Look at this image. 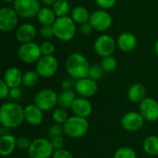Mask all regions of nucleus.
Returning a JSON list of instances; mask_svg holds the SVG:
<instances>
[{
	"label": "nucleus",
	"instance_id": "obj_1",
	"mask_svg": "<svg viewBox=\"0 0 158 158\" xmlns=\"http://www.w3.org/2000/svg\"><path fill=\"white\" fill-rule=\"evenodd\" d=\"M24 121V108L15 102H7L0 107V122L6 129H15Z\"/></svg>",
	"mask_w": 158,
	"mask_h": 158
},
{
	"label": "nucleus",
	"instance_id": "obj_2",
	"mask_svg": "<svg viewBox=\"0 0 158 158\" xmlns=\"http://www.w3.org/2000/svg\"><path fill=\"white\" fill-rule=\"evenodd\" d=\"M90 67L88 59L78 52L69 55L65 62V68L68 74L77 81L88 77Z\"/></svg>",
	"mask_w": 158,
	"mask_h": 158
},
{
	"label": "nucleus",
	"instance_id": "obj_3",
	"mask_svg": "<svg viewBox=\"0 0 158 158\" xmlns=\"http://www.w3.org/2000/svg\"><path fill=\"white\" fill-rule=\"evenodd\" d=\"M54 29L55 37L62 42L71 41L77 32V26L71 17L65 16L56 18L52 25Z\"/></svg>",
	"mask_w": 158,
	"mask_h": 158
},
{
	"label": "nucleus",
	"instance_id": "obj_4",
	"mask_svg": "<svg viewBox=\"0 0 158 158\" xmlns=\"http://www.w3.org/2000/svg\"><path fill=\"white\" fill-rule=\"evenodd\" d=\"M64 134L71 139H79L85 136L89 131L87 118L79 116H72L63 124Z\"/></svg>",
	"mask_w": 158,
	"mask_h": 158
},
{
	"label": "nucleus",
	"instance_id": "obj_5",
	"mask_svg": "<svg viewBox=\"0 0 158 158\" xmlns=\"http://www.w3.org/2000/svg\"><path fill=\"white\" fill-rule=\"evenodd\" d=\"M54 152L50 140L41 137L31 141L28 149V156L30 158H51Z\"/></svg>",
	"mask_w": 158,
	"mask_h": 158
},
{
	"label": "nucleus",
	"instance_id": "obj_6",
	"mask_svg": "<svg viewBox=\"0 0 158 158\" xmlns=\"http://www.w3.org/2000/svg\"><path fill=\"white\" fill-rule=\"evenodd\" d=\"M57 102L58 94L49 88L39 91L33 98V104H35L44 112L52 110L57 105Z\"/></svg>",
	"mask_w": 158,
	"mask_h": 158
},
{
	"label": "nucleus",
	"instance_id": "obj_7",
	"mask_svg": "<svg viewBox=\"0 0 158 158\" xmlns=\"http://www.w3.org/2000/svg\"><path fill=\"white\" fill-rule=\"evenodd\" d=\"M42 56L40 44H37L34 42L21 44L18 49V56L19 60L26 64H36Z\"/></svg>",
	"mask_w": 158,
	"mask_h": 158
},
{
	"label": "nucleus",
	"instance_id": "obj_8",
	"mask_svg": "<svg viewBox=\"0 0 158 158\" xmlns=\"http://www.w3.org/2000/svg\"><path fill=\"white\" fill-rule=\"evenodd\" d=\"M41 7V4L38 0H15L13 2V8L16 10L19 17L23 19L37 17Z\"/></svg>",
	"mask_w": 158,
	"mask_h": 158
},
{
	"label": "nucleus",
	"instance_id": "obj_9",
	"mask_svg": "<svg viewBox=\"0 0 158 158\" xmlns=\"http://www.w3.org/2000/svg\"><path fill=\"white\" fill-rule=\"evenodd\" d=\"M58 69V61L52 56H42L35 65V70L41 78L48 79L53 77Z\"/></svg>",
	"mask_w": 158,
	"mask_h": 158
},
{
	"label": "nucleus",
	"instance_id": "obj_10",
	"mask_svg": "<svg viewBox=\"0 0 158 158\" xmlns=\"http://www.w3.org/2000/svg\"><path fill=\"white\" fill-rule=\"evenodd\" d=\"M89 22L93 26L94 30L104 32L111 28L113 19L107 10L100 8L91 13Z\"/></svg>",
	"mask_w": 158,
	"mask_h": 158
},
{
	"label": "nucleus",
	"instance_id": "obj_11",
	"mask_svg": "<svg viewBox=\"0 0 158 158\" xmlns=\"http://www.w3.org/2000/svg\"><path fill=\"white\" fill-rule=\"evenodd\" d=\"M117 47V41L109 34H101L94 43V49L95 53L102 56H112Z\"/></svg>",
	"mask_w": 158,
	"mask_h": 158
},
{
	"label": "nucleus",
	"instance_id": "obj_12",
	"mask_svg": "<svg viewBox=\"0 0 158 158\" xmlns=\"http://www.w3.org/2000/svg\"><path fill=\"white\" fill-rule=\"evenodd\" d=\"M19 23V15L13 7L3 6L0 9V30L3 32H10L16 29Z\"/></svg>",
	"mask_w": 158,
	"mask_h": 158
},
{
	"label": "nucleus",
	"instance_id": "obj_13",
	"mask_svg": "<svg viewBox=\"0 0 158 158\" xmlns=\"http://www.w3.org/2000/svg\"><path fill=\"white\" fill-rule=\"evenodd\" d=\"M145 119L140 112L130 111L123 115L120 123L122 128L130 132H136L143 129Z\"/></svg>",
	"mask_w": 158,
	"mask_h": 158
},
{
	"label": "nucleus",
	"instance_id": "obj_14",
	"mask_svg": "<svg viewBox=\"0 0 158 158\" xmlns=\"http://www.w3.org/2000/svg\"><path fill=\"white\" fill-rule=\"evenodd\" d=\"M139 112L145 121H156L158 120V102L152 97H145L139 104Z\"/></svg>",
	"mask_w": 158,
	"mask_h": 158
},
{
	"label": "nucleus",
	"instance_id": "obj_15",
	"mask_svg": "<svg viewBox=\"0 0 158 158\" xmlns=\"http://www.w3.org/2000/svg\"><path fill=\"white\" fill-rule=\"evenodd\" d=\"M98 91V84L96 81L92 80L89 77L78 80L75 83V92L79 96L84 98H91L96 94Z\"/></svg>",
	"mask_w": 158,
	"mask_h": 158
},
{
	"label": "nucleus",
	"instance_id": "obj_16",
	"mask_svg": "<svg viewBox=\"0 0 158 158\" xmlns=\"http://www.w3.org/2000/svg\"><path fill=\"white\" fill-rule=\"evenodd\" d=\"M24 120L31 126H39L44 120V111L35 104L24 107Z\"/></svg>",
	"mask_w": 158,
	"mask_h": 158
},
{
	"label": "nucleus",
	"instance_id": "obj_17",
	"mask_svg": "<svg viewBox=\"0 0 158 158\" xmlns=\"http://www.w3.org/2000/svg\"><path fill=\"white\" fill-rule=\"evenodd\" d=\"M36 34H37L36 28L31 23H22L17 28L15 32L16 39L20 44L32 42L35 39Z\"/></svg>",
	"mask_w": 158,
	"mask_h": 158
},
{
	"label": "nucleus",
	"instance_id": "obj_18",
	"mask_svg": "<svg viewBox=\"0 0 158 158\" xmlns=\"http://www.w3.org/2000/svg\"><path fill=\"white\" fill-rule=\"evenodd\" d=\"M70 109L75 116L87 118L93 112V106L88 98L79 96L75 98Z\"/></svg>",
	"mask_w": 158,
	"mask_h": 158
},
{
	"label": "nucleus",
	"instance_id": "obj_19",
	"mask_svg": "<svg viewBox=\"0 0 158 158\" xmlns=\"http://www.w3.org/2000/svg\"><path fill=\"white\" fill-rule=\"evenodd\" d=\"M138 41L136 36L130 31L122 32L118 35L117 39V46L119 50L125 53H129L133 51L137 46Z\"/></svg>",
	"mask_w": 158,
	"mask_h": 158
},
{
	"label": "nucleus",
	"instance_id": "obj_20",
	"mask_svg": "<svg viewBox=\"0 0 158 158\" xmlns=\"http://www.w3.org/2000/svg\"><path fill=\"white\" fill-rule=\"evenodd\" d=\"M23 74L21 70L16 67H10L6 69L3 80L10 88L19 87L22 84Z\"/></svg>",
	"mask_w": 158,
	"mask_h": 158
},
{
	"label": "nucleus",
	"instance_id": "obj_21",
	"mask_svg": "<svg viewBox=\"0 0 158 158\" xmlns=\"http://www.w3.org/2000/svg\"><path fill=\"white\" fill-rule=\"evenodd\" d=\"M17 148V139L12 134H4L0 138V155L9 156Z\"/></svg>",
	"mask_w": 158,
	"mask_h": 158
},
{
	"label": "nucleus",
	"instance_id": "obj_22",
	"mask_svg": "<svg viewBox=\"0 0 158 158\" xmlns=\"http://www.w3.org/2000/svg\"><path fill=\"white\" fill-rule=\"evenodd\" d=\"M146 97V89L142 83H133L128 90V98L131 103L140 104Z\"/></svg>",
	"mask_w": 158,
	"mask_h": 158
},
{
	"label": "nucleus",
	"instance_id": "obj_23",
	"mask_svg": "<svg viewBox=\"0 0 158 158\" xmlns=\"http://www.w3.org/2000/svg\"><path fill=\"white\" fill-rule=\"evenodd\" d=\"M37 20L42 26H51L56 19V16L50 6H43L37 14Z\"/></svg>",
	"mask_w": 158,
	"mask_h": 158
},
{
	"label": "nucleus",
	"instance_id": "obj_24",
	"mask_svg": "<svg viewBox=\"0 0 158 158\" xmlns=\"http://www.w3.org/2000/svg\"><path fill=\"white\" fill-rule=\"evenodd\" d=\"M91 13L84 6H76L71 10V19L75 21L76 24H82L88 22L90 19Z\"/></svg>",
	"mask_w": 158,
	"mask_h": 158
},
{
	"label": "nucleus",
	"instance_id": "obj_25",
	"mask_svg": "<svg viewBox=\"0 0 158 158\" xmlns=\"http://www.w3.org/2000/svg\"><path fill=\"white\" fill-rule=\"evenodd\" d=\"M143 151L152 156H158V136L157 135H150L146 137L143 143Z\"/></svg>",
	"mask_w": 158,
	"mask_h": 158
},
{
	"label": "nucleus",
	"instance_id": "obj_26",
	"mask_svg": "<svg viewBox=\"0 0 158 158\" xmlns=\"http://www.w3.org/2000/svg\"><path fill=\"white\" fill-rule=\"evenodd\" d=\"M75 98H76V94H75L74 91H72V90L64 91L63 90L58 94L57 105L59 106V107H62V108H65V109H69V108L71 107Z\"/></svg>",
	"mask_w": 158,
	"mask_h": 158
},
{
	"label": "nucleus",
	"instance_id": "obj_27",
	"mask_svg": "<svg viewBox=\"0 0 158 158\" xmlns=\"http://www.w3.org/2000/svg\"><path fill=\"white\" fill-rule=\"evenodd\" d=\"M52 8L57 18L65 17L68 16L70 11V5L68 0H57L53 5Z\"/></svg>",
	"mask_w": 158,
	"mask_h": 158
},
{
	"label": "nucleus",
	"instance_id": "obj_28",
	"mask_svg": "<svg viewBox=\"0 0 158 158\" xmlns=\"http://www.w3.org/2000/svg\"><path fill=\"white\" fill-rule=\"evenodd\" d=\"M39 74L36 70H28L23 73L22 77V84L25 87H33L35 86L39 81Z\"/></svg>",
	"mask_w": 158,
	"mask_h": 158
},
{
	"label": "nucleus",
	"instance_id": "obj_29",
	"mask_svg": "<svg viewBox=\"0 0 158 158\" xmlns=\"http://www.w3.org/2000/svg\"><path fill=\"white\" fill-rule=\"evenodd\" d=\"M100 65L102 66L105 72H113L118 68V60L113 55L107 56L102 58Z\"/></svg>",
	"mask_w": 158,
	"mask_h": 158
},
{
	"label": "nucleus",
	"instance_id": "obj_30",
	"mask_svg": "<svg viewBox=\"0 0 158 158\" xmlns=\"http://www.w3.org/2000/svg\"><path fill=\"white\" fill-rule=\"evenodd\" d=\"M69 114L67 109L62 108V107H57L56 109H54L53 113H52V118L55 121V123L56 124H60L63 125L69 118Z\"/></svg>",
	"mask_w": 158,
	"mask_h": 158
},
{
	"label": "nucleus",
	"instance_id": "obj_31",
	"mask_svg": "<svg viewBox=\"0 0 158 158\" xmlns=\"http://www.w3.org/2000/svg\"><path fill=\"white\" fill-rule=\"evenodd\" d=\"M113 158H137V154L131 147L122 146L116 150Z\"/></svg>",
	"mask_w": 158,
	"mask_h": 158
},
{
	"label": "nucleus",
	"instance_id": "obj_32",
	"mask_svg": "<svg viewBox=\"0 0 158 158\" xmlns=\"http://www.w3.org/2000/svg\"><path fill=\"white\" fill-rule=\"evenodd\" d=\"M104 73H105V70L103 69L102 66L98 65V64H94V65L90 67L88 77L91 78L92 80L97 81L104 77Z\"/></svg>",
	"mask_w": 158,
	"mask_h": 158
},
{
	"label": "nucleus",
	"instance_id": "obj_33",
	"mask_svg": "<svg viewBox=\"0 0 158 158\" xmlns=\"http://www.w3.org/2000/svg\"><path fill=\"white\" fill-rule=\"evenodd\" d=\"M40 48L43 56H52L56 51V46L54 43L51 42L50 40H44L40 44Z\"/></svg>",
	"mask_w": 158,
	"mask_h": 158
},
{
	"label": "nucleus",
	"instance_id": "obj_34",
	"mask_svg": "<svg viewBox=\"0 0 158 158\" xmlns=\"http://www.w3.org/2000/svg\"><path fill=\"white\" fill-rule=\"evenodd\" d=\"M47 134L50 138L56 137V136H62L64 134V130H63V125L60 124H54L49 127L47 131Z\"/></svg>",
	"mask_w": 158,
	"mask_h": 158
},
{
	"label": "nucleus",
	"instance_id": "obj_35",
	"mask_svg": "<svg viewBox=\"0 0 158 158\" xmlns=\"http://www.w3.org/2000/svg\"><path fill=\"white\" fill-rule=\"evenodd\" d=\"M40 35L44 40H51L53 37H55L53 26H42L40 29Z\"/></svg>",
	"mask_w": 158,
	"mask_h": 158
},
{
	"label": "nucleus",
	"instance_id": "obj_36",
	"mask_svg": "<svg viewBox=\"0 0 158 158\" xmlns=\"http://www.w3.org/2000/svg\"><path fill=\"white\" fill-rule=\"evenodd\" d=\"M50 142H51V144H52L54 150H59V149L64 148L65 140L62 136H56V137L50 138Z\"/></svg>",
	"mask_w": 158,
	"mask_h": 158
},
{
	"label": "nucleus",
	"instance_id": "obj_37",
	"mask_svg": "<svg viewBox=\"0 0 158 158\" xmlns=\"http://www.w3.org/2000/svg\"><path fill=\"white\" fill-rule=\"evenodd\" d=\"M31 143V142L27 137L17 138V148L19 150H27L28 151Z\"/></svg>",
	"mask_w": 158,
	"mask_h": 158
},
{
	"label": "nucleus",
	"instance_id": "obj_38",
	"mask_svg": "<svg viewBox=\"0 0 158 158\" xmlns=\"http://www.w3.org/2000/svg\"><path fill=\"white\" fill-rule=\"evenodd\" d=\"M94 1L100 8L106 10L112 8L117 3V0H94Z\"/></svg>",
	"mask_w": 158,
	"mask_h": 158
},
{
	"label": "nucleus",
	"instance_id": "obj_39",
	"mask_svg": "<svg viewBox=\"0 0 158 158\" xmlns=\"http://www.w3.org/2000/svg\"><path fill=\"white\" fill-rule=\"evenodd\" d=\"M52 158H74L73 155L67 149H59V150H55Z\"/></svg>",
	"mask_w": 158,
	"mask_h": 158
},
{
	"label": "nucleus",
	"instance_id": "obj_40",
	"mask_svg": "<svg viewBox=\"0 0 158 158\" xmlns=\"http://www.w3.org/2000/svg\"><path fill=\"white\" fill-rule=\"evenodd\" d=\"M9 92H10V87L2 79L0 81V98L4 100L5 98L9 96Z\"/></svg>",
	"mask_w": 158,
	"mask_h": 158
},
{
	"label": "nucleus",
	"instance_id": "obj_41",
	"mask_svg": "<svg viewBox=\"0 0 158 158\" xmlns=\"http://www.w3.org/2000/svg\"><path fill=\"white\" fill-rule=\"evenodd\" d=\"M80 32L82 34V35H89L93 32L94 31V28L93 26L91 25V23L88 21V22H85V23H82L80 25Z\"/></svg>",
	"mask_w": 158,
	"mask_h": 158
},
{
	"label": "nucleus",
	"instance_id": "obj_42",
	"mask_svg": "<svg viewBox=\"0 0 158 158\" xmlns=\"http://www.w3.org/2000/svg\"><path fill=\"white\" fill-rule=\"evenodd\" d=\"M21 96V90L19 89V87H16V88H10V92H9V97L11 99H19Z\"/></svg>",
	"mask_w": 158,
	"mask_h": 158
},
{
	"label": "nucleus",
	"instance_id": "obj_43",
	"mask_svg": "<svg viewBox=\"0 0 158 158\" xmlns=\"http://www.w3.org/2000/svg\"><path fill=\"white\" fill-rule=\"evenodd\" d=\"M72 86H73V83L71 81L69 80H64L61 83V88L62 90L64 91H67V90H71L72 89Z\"/></svg>",
	"mask_w": 158,
	"mask_h": 158
},
{
	"label": "nucleus",
	"instance_id": "obj_44",
	"mask_svg": "<svg viewBox=\"0 0 158 158\" xmlns=\"http://www.w3.org/2000/svg\"><path fill=\"white\" fill-rule=\"evenodd\" d=\"M42 3L45 6H53V5L57 1V0H41Z\"/></svg>",
	"mask_w": 158,
	"mask_h": 158
},
{
	"label": "nucleus",
	"instance_id": "obj_45",
	"mask_svg": "<svg viewBox=\"0 0 158 158\" xmlns=\"http://www.w3.org/2000/svg\"><path fill=\"white\" fill-rule=\"evenodd\" d=\"M155 52H156V54L158 56V39L156 40V44H155Z\"/></svg>",
	"mask_w": 158,
	"mask_h": 158
},
{
	"label": "nucleus",
	"instance_id": "obj_46",
	"mask_svg": "<svg viewBox=\"0 0 158 158\" xmlns=\"http://www.w3.org/2000/svg\"><path fill=\"white\" fill-rule=\"evenodd\" d=\"M2 1H4V2H7V3H9V2H14L15 0H2Z\"/></svg>",
	"mask_w": 158,
	"mask_h": 158
}]
</instances>
